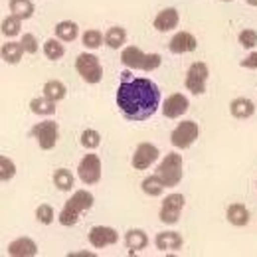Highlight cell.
Wrapping results in <instances>:
<instances>
[{
	"instance_id": "cell-3",
	"label": "cell",
	"mask_w": 257,
	"mask_h": 257,
	"mask_svg": "<svg viewBox=\"0 0 257 257\" xmlns=\"http://www.w3.org/2000/svg\"><path fill=\"white\" fill-rule=\"evenodd\" d=\"M121 64L128 69H141V71H155L162 64L161 54H145L137 46H128L121 52Z\"/></svg>"
},
{
	"instance_id": "cell-14",
	"label": "cell",
	"mask_w": 257,
	"mask_h": 257,
	"mask_svg": "<svg viewBox=\"0 0 257 257\" xmlns=\"http://www.w3.org/2000/svg\"><path fill=\"white\" fill-rule=\"evenodd\" d=\"M182 243H184V239H182V235L178 231H161L155 237V245H157V249L162 251V253L180 251L182 249Z\"/></svg>"
},
{
	"instance_id": "cell-24",
	"label": "cell",
	"mask_w": 257,
	"mask_h": 257,
	"mask_svg": "<svg viewBox=\"0 0 257 257\" xmlns=\"http://www.w3.org/2000/svg\"><path fill=\"white\" fill-rule=\"evenodd\" d=\"M141 188H143V192L147 194V196H151V198H159V196H162V192H164L166 186H164V182L161 180L159 174H151V176H147V178L143 180Z\"/></svg>"
},
{
	"instance_id": "cell-12",
	"label": "cell",
	"mask_w": 257,
	"mask_h": 257,
	"mask_svg": "<svg viewBox=\"0 0 257 257\" xmlns=\"http://www.w3.org/2000/svg\"><path fill=\"white\" fill-rule=\"evenodd\" d=\"M119 241V233L115 227H109V225H95L89 229V243L95 247V249H103V247H109V245H115Z\"/></svg>"
},
{
	"instance_id": "cell-32",
	"label": "cell",
	"mask_w": 257,
	"mask_h": 257,
	"mask_svg": "<svg viewBox=\"0 0 257 257\" xmlns=\"http://www.w3.org/2000/svg\"><path fill=\"white\" fill-rule=\"evenodd\" d=\"M101 145V135L97 133L95 128H85L81 133V147L87 151H93Z\"/></svg>"
},
{
	"instance_id": "cell-26",
	"label": "cell",
	"mask_w": 257,
	"mask_h": 257,
	"mask_svg": "<svg viewBox=\"0 0 257 257\" xmlns=\"http://www.w3.org/2000/svg\"><path fill=\"white\" fill-rule=\"evenodd\" d=\"M10 6V12L22 20H28L34 16V4L32 0H10L8 2Z\"/></svg>"
},
{
	"instance_id": "cell-5",
	"label": "cell",
	"mask_w": 257,
	"mask_h": 257,
	"mask_svg": "<svg viewBox=\"0 0 257 257\" xmlns=\"http://www.w3.org/2000/svg\"><path fill=\"white\" fill-rule=\"evenodd\" d=\"M75 69L85 83H99L103 79V65L95 54H79L75 60Z\"/></svg>"
},
{
	"instance_id": "cell-9",
	"label": "cell",
	"mask_w": 257,
	"mask_h": 257,
	"mask_svg": "<svg viewBox=\"0 0 257 257\" xmlns=\"http://www.w3.org/2000/svg\"><path fill=\"white\" fill-rule=\"evenodd\" d=\"M186 200L182 194H168L164 200H162V206H161V212H159V218H161L162 224L166 225H174L178 224L180 220V212L184 208Z\"/></svg>"
},
{
	"instance_id": "cell-17",
	"label": "cell",
	"mask_w": 257,
	"mask_h": 257,
	"mask_svg": "<svg viewBox=\"0 0 257 257\" xmlns=\"http://www.w3.org/2000/svg\"><path fill=\"white\" fill-rule=\"evenodd\" d=\"M178 22H180L178 10L176 8H164L155 18V28L159 32H170V30H174L178 26Z\"/></svg>"
},
{
	"instance_id": "cell-34",
	"label": "cell",
	"mask_w": 257,
	"mask_h": 257,
	"mask_svg": "<svg viewBox=\"0 0 257 257\" xmlns=\"http://www.w3.org/2000/svg\"><path fill=\"white\" fill-rule=\"evenodd\" d=\"M54 218H56V212H54V208H52L50 204H40V206L36 208V220H38L40 224L50 225L54 222Z\"/></svg>"
},
{
	"instance_id": "cell-38",
	"label": "cell",
	"mask_w": 257,
	"mask_h": 257,
	"mask_svg": "<svg viewBox=\"0 0 257 257\" xmlns=\"http://www.w3.org/2000/svg\"><path fill=\"white\" fill-rule=\"evenodd\" d=\"M245 2H247L249 6H257V0H245Z\"/></svg>"
},
{
	"instance_id": "cell-7",
	"label": "cell",
	"mask_w": 257,
	"mask_h": 257,
	"mask_svg": "<svg viewBox=\"0 0 257 257\" xmlns=\"http://www.w3.org/2000/svg\"><path fill=\"white\" fill-rule=\"evenodd\" d=\"M198 137H200L198 123H194V121H182L178 127L170 133V143H172L174 149L184 151V149H190L192 147Z\"/></svg>"
},
{
	"instance_id": "cell-36",
	"label": "cell",
	"mask_w": 257,
	"mask_h": 257,
	"mask_svg": "<svg viewBox=\"0 0 257 257\" xmlns=\"http://www.w3.org/2000/svg\"><path fill=\"white\" fill-rule=\"evenodd\" d=\"M20 44H22V48H24V52H26V54H36V52H38V48H40V46H38V40H36V36H34V34H24Z\"/></svg>"
},
{
	"instance_id": "cell-29",
	"label": "cell",
	"mask_w": 257,
	"mask_h": 257,
	"mask_svg": "<svg viewBox=\"0 0 257 257\" xmlns=\"http://www.w3.org/2000/svg\"><path fill=\"white\" fill-rule=\"evenodd\" d=\"M67 93V87H65L62 81H58V79H52V81H48L46 85H44V95L48 97V99H52V101H62Z\"/></svg>"
},
{
	"instance_id": "cell-23",
	"label": "cell",
	"mask_w": 257,
	"mask_h": 257,
	"mask_svg": "<svg viewBox=\"0 0 257 257\" xmlns=\"http://www.w3.org/2000/svg\"><path fill=\"white\" fill-rule=\"evenodd\" d=\"M30 111L34 115H40V117H48V115H54L56 113V101L48 99V97H36L30 101Z\"/></svg>"
},
{
	"instance_id": "cell-4",
	"label": "cell",
	"mask_w": 257,
	"mask_h": 257,
	"mask_svg": "<svg viewBox=\"0 0 257 257\" xmlns=\"http://www.w3.org/2000/svg\"><path fill=\"white\" fill-rule=\"evenodd\" d=\"M184 164H182V155L178 153H168L162 162L157 168V174L161 176V180L164 182L166 188H174L180 184L182 176H184Z\"/></svg>"
},
{
	"instance_id": "cell-18",
	"label": "cell",
	"mask_w": 257,
	"mask_h": 257,
	"mask_svg": "<svg viewBox=\"0 0 257 257\" xmlns=\"http://www.w3.org/2000/svg\"><path fill=\"white\" fill-rule=\"evenodd\" d=\"M229 113L235 119H249L255 113V103L247 97H237L229 103Z\"/></svg>"
},
{
	"instance_id": "cell-6",
	"label": "cell",
	"mask_w": 257,
	"mask_h": 257,
	"mask_svg": "<svg viewBox=\"0 0 257 257\" xmlns=\"http://www.w3.org/2000/svg\"><path fill=\"white\" fill-rule=\"evenodd\" d=\"M32 137L42 151H52L60 141V127L56 121H42L32 127Z\"/></svg>"
},
{
	"instance_id": "cell-33",
	"label": "cell",
	"mask_w": 257,
	"mask_h": 257,
	"mask_svg": "<svg viewBox=\"0 0 257 257\" xmlns=\"http://www.w3.org/2000/svg\"><path fill=\"white\" fill-rule=\"evenodd\" d=\"M16 174V164L8 157H0V180L2 182H10Z\"/></svg>"
},
{
	"instance_id": "cell-21",
	"label": "cell",
	"mask_w": 257,
	"mask_h": 257,
	"mask_svg": "<svg viewBox=\"0 0 257 257\" xmlns=\"http://www.w3.org/2000/svg\"><path fill=\"white\" fill-rule=\"evenodd\" d=\"M125 245L131 249V253L141 251V249H145L149 245V235L139 227L137 229H128L125 233Z\"/></svg>"
},
{
	"instance_id": "cell-13",
	"label": "cell",
	"mask_w": 257,
	"mask_h": 257,
	"mask_svg": "<svg viewBox=\"0 0 257 257\" xmlns=\"http://www.w3.org/2000/svg\"><path fill=\"white\" fill-rule=\"evenodd\" d=\"M188 107H190L188 97L182 93H172L170 97H166V101L162 105V115L166 119H178L188 111Z\"/></svg>"
},
{
	"instance_id": "cell-15",
	"label": "cell",
	"mask_w": 257,
	"mask_h": 257,
	"mask_svg": "<svg viewBox=\"0 0 257 257\" xmlns=\"http://www.w3.org/2000/svg\"><path fill=\"white\" fill-rule=\"evenodd\" d=\"M198 48V40L196 36L190 32H178L172 36L170 44H168V50L172 54H190Z\"/></svg>"
},
{
	"instance_id": "cell-28",
	"label": "cell",
	"mask_w": 257,
	"mask_h": 257,
	"mask_svg": "<svg viewBox=\"0 0 257 257\" xmlns=\"http://www.w3.org/2000/svg\"><path fill=\"white\" fill-rule=\"evenodd\" d=\"M73 182H75V178H73V174H71L67 168H58V170L54 172V184H56L58 190L69 192V190L73 188Z\"/></svg>"
},
{
	"instance_id": "cell-16",
	"label": "cell",
	"mask_w": 257,
	"mask_h": 257,
	"mask_svg": "<svg viewBox=\"0 0 257 257\" xmlns=\"http://www.w3.org/2000/svg\"><path fill=\"white\" fill-rule=\"evenodd\" d=\"M8 255L12 257H34L38 255V245L30 237H18L8 243Z\"/></svg>"
},
{
	"instance_id": "cell-31",
	"label": "cell",
	"mask_w": 257,
	"mask_h": 257,
	"mask_svg": "<svg viewBox=\"0 0 257 257\" xmlns=\"http://www.w3.org/2000/svg\"><path fill=\"white\" fill-rule=\"evenodd\" d=\"M81 42L87 50H97L103 42H105V36L99 32V30H85L81 36Z\"/></svg>"
},
{
	"instance_id": "cell-1",
	"label": "cell",
	"mask_w": 257,
	"mask_h": 257,
	"mask_svg": "<svg viewBox=\"0 0 257 257\" xmlns=\"http://www.w3.org/2000/svg\"><path fill=\"white\" fill-rule=\"evenodd\" d=\"M117 107L127 121L139 123L151 119L161 105V89L147 77L123 79L117 87Z\"/></svg>"
},
{
	"instance_id": "cell-10",
	"label": "cell",
	"mask_w": 257,
	"mask_h": 257,
	"mask_svg": "<svg viewBox=\"0 0 257 257\" xmlns=\"http://www.w3.org/2000/svg\"><path fill=\"white\" fill-rule=\"evenodd\" d=\"M77 176L83 184L91 186V184H97L101 180V159L97 155H85L79 166H77Z\"/></svg>"
},
{
	"instance_id": "cell-27",
	"label": "cell",
	"mask_w": 257,
	"mask_h": 257,
	"mask_svg": "<svg viewBox=\"0 0 257 257\" xmlns=\"http://www.w3.org/2000/svg\"><path fill=\"white\" fill-rule=\"evenodd\" d=\"M60 42H62V40H58V38H50V40L44 42V54H46L48 60L58 62V60L64 58L65 48H64V44H60Z\"/></svg>"
},
{
	"instance_id": "cell-22",
	"label": "cell",
	"mask_w": 257,
	"mask_h": 257,
	"mask_svg": "<svg viewBox=\"0 0 257 257\" xmlns=\"http://www.w3.org/2000/svg\"><path fill=\"white\" fill-rule=\"evenodd\" d=\"M54 32H56V38L62 40V42H73L79 36V26L75 22H71V20H64V22L56 24Z\"/></svg>"
},
{
	"instance_id": "cell-8",
	"label": "cell",
	"mask_w": 257,
	"mask_h": 257,
	"mask_svg": "<svg viewBox=\"0 0 257 257\" xmlns=\"http://www.w3.org/2000/svg\"><path fill=\"white\" fill-rule=\"evenodd\" d=\"M208 77H210L208 65L204 64V62H194V64L188 67V71H186V81H184V85H186V89H188L190 93L202 95V93H206V81H208Z\"/></svg>"
},
{
	"instance_id": "cell-30",
	"label": "cell",
	"mask_w": 257,
	"mask_h": 257,
	"mask_svg": "<svg viewBox=\"0 0 257 257\" xmlns=\"http://www.w3.org/2000/svg\"><path fill=\"white\" fill-rule=\"evenodd\" d=\"M20 28H22V18H18V16H14V14L6 16V18L2 20V34H4L6 38H16V36L20 34Z\"/></svg>"
},
{
	"instance_id": "cell-25",
	"label": "cell",
	"mask_w": 257,
	"mask_h": 257,
	"mask_svg": "<svg viewBox=\"0 0 257 257\" xmlns=\"http://www.w3.org/2000/svg\"><path fill=\"white\" fill-rule=\"evenodd\" d=\"M125 40H127V32H125V28H121V26H111V28L105 32V44H107L111 50L123 48Z\"/></svg>"
},
{
	"instance_id": "cell-11",
	"label": "cell",
	"mask_w": 257,
	"mask_h": 257,
	"mask_svg": "<svg viewBox=\"0 0 257 257\" xmlns=\"http://www.w3.org/2000/svg\"><path fill=\"white\" fill-rule=\"evenodd\" d=\"M159 157H161V151H159L155 145H151V143H141V145L135 149V153H133L131 164H133L135 170H147L151 164H155V162L159 161Z\"/></svg>"
},
{
	"instance_id": "cell-19",
	"label": "cell",
	"mask_w": 257,
	"mask_h": 257,
	"mask_svg": "<svg viewBox=\"0 0 257 257\" xmlns=\"http://www.w3.org/2000/svg\"><path fill=\"white\" fill-rule=\"evenodd\" d=\"M225 218L227 222L235 227H243V225L249 224V210L243 206V204H231L227 210H225Z\"/></svg>"
},
{
	"instance_id": "cell-39",
	"label": "cell",
	"mask_w": 257,
	"mask_h": 257,
	"mask_svg": "<svg viewBox=\"0 0 257 257\" xmlns=\"http://www.w3.org/2000/svg\"><path fill=\"white\" fill-rule=\"evenodd\" d=\"M222 2H231V0H222Z\"/></svg>"
},
{
	"instance_id": "cell-35",
	"label": "cell",
	"mask_w": 257,
	"mask_h": 257,
	"mask_svg": "<svg viewBox=\"0 0 257 257\" xmlns=\"http://www.w3.org/2000/svg\"><path fill=\"white\" fill-rule=\"evenodd\" d=\"M237 40H239V44H241L245 50H253V48L257 46V32L255 30L245 28V30H241V32H239Z\"/></svg>"
},
{
	"instance_id": "cell-37",
	"label": "cell",
	"mask_w": 257,
	"mask_h": 257,
	"mask_svg": "<svg viewBox=\"0 0 257 257\" xmlns=\"http://www.w3.org/2000/svg\"><path fill=\"white\" fill-rule=\"evenodd\" d=\"M241 67H245V69H257V52H251L245 60H241Z\"/></svg>"
},
{
	"instance_id": "cell-2",
	"label": "cell",
	"mask_w": 257,
	"mask_h": 257,
	"mask_svg": "<svg viewBox=\"0 0 257 257\" xmlns=\"http://www.w3.org/2000/svg\"><path fill=\"white\" fill-rule=\"evenodd\" d=\"M93 202H95V198H93L91 192H87V190H75V192L71 194V198L64 204V208H62V212L58 216V222L62 225H65V227L75 225L79 222V216L85 210H91L93 208Z\"/></svg>"
},
{
	"instance_id": "cell-20",
	"label": "cell",
	"mask_w": 257,
	"mask_h": 257,
	"mask_svg": "<svg viewBox=\"0 0 257 257\" xmlns=\"http://www.w3.org/2000/svg\"><path fill=\"white\" fill-rule=\"evenodd\" d=\"M24 54L26 52H24V48H22L20 42H6V44H2V50H0V56H2L4 64H10V65L18 64Z\"/></svg>"
}]
</instances>
